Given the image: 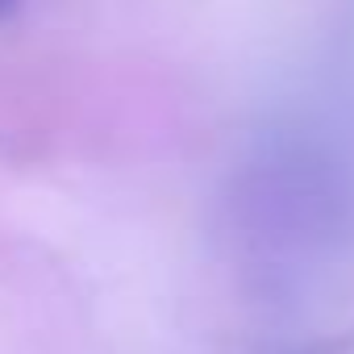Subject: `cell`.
Instances as JSON below:
<instances>
[{
	"label": "cell",
	"mask_w": 354,
	"mask_h": 354,
	"mask_svg": "<svg viewBox=\"0 0 354 354\" xmlns=\"http://www.w3.org/2000/svg\"><path fill=\"white\" fill-rule=\"evenodd\" d=\"M17 5H21V0H0V21H5L9 13H17Z\"/></svg>",
	"instance_id": "cell-1"
}]
</instances>
